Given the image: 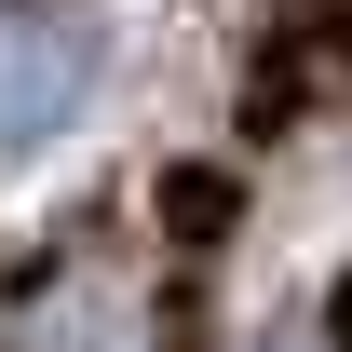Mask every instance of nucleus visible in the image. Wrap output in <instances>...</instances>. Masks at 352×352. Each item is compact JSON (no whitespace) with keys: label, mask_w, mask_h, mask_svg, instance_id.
<instances>
[{"label":"nucleus","mask_w":352,"mask_h":352,"mask_svg":"<svg viewBox=\"0 0 352 352\" xmlns=\"http://www.w3.org/2000/svg\"><path fill=\"white\" fill-rule=\"evenodd\" d=\"M95 68H109V28L82 0H14L0 14V163H28V149H54L82 122Z\"/></svg>","instance_id":"obj_1"},{"label":"nucleus","mask_w":352,"mask_h":352,"mask_svg":"<svg viewBox=\"0 0 352 352\" xmlns=\"http://www.w3.org/2000/svg\"><path fill=\"white\" fill-rule=\"evenodd\" d=\"M28 352H149V339H135V311L109 298V285H54V298L28 311Z\"/></svg>","instance_id":"obj_2"},{"label":"nucleus","mask_w":352,"mask_h":352,"mask_svg":"<svg viewBox=\"0 0 352 352\" xmlns=\"http://www.w3.org/2000/svg\"><path fill=\"white\" fill-rule=\"evenodd\" d=\"M163 217H176V244H217V230H230V176L176 163V176H163Z\"/></svg>","instance_id":"obj_3"},{"label":"nucleus","mask_w":352,"mask_h":352,"mask_svg":"<svg viewBox=\"0 0 352 352\" xmlns=\"http://www.w3.org/2000/svg\"><path fill=\"white\" fill-rule=\"evenodd\" d=\"M325 352H352V271L325 285Z\"/></svg>","instance_id":"obj_4"},{"label":"nucleus","mask_w":352,"mask_h":352,"mask_svg":"<svg viewBox=\"0 0 352 352\" xmlns=\"http://www.w3.org/2000/svg\"><path fill=\"white\" fill-rule=\"evenodd\" d=\"M258 352H325V339H258Z\"/></svg>","instance_id":"obj_5"}]
</instances>
